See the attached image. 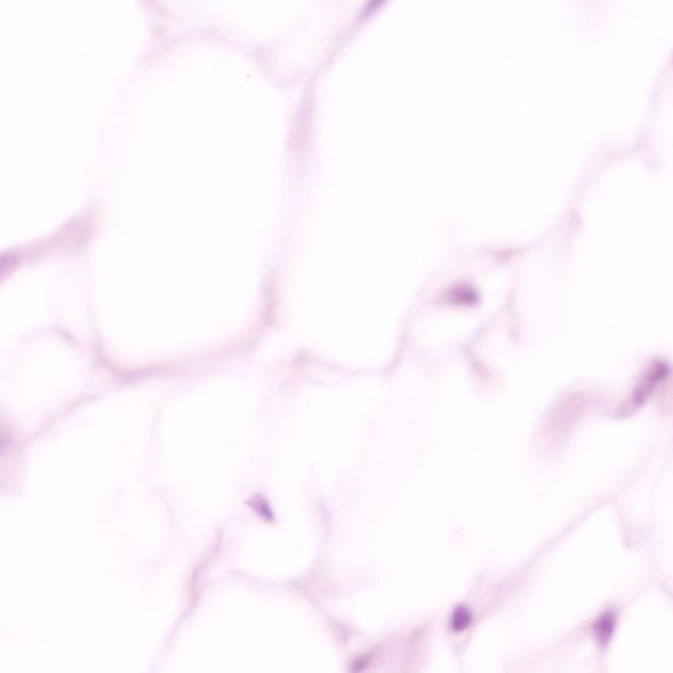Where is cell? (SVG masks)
Segmentation results:
<instances>
[{
	"label": "cell",
	"mask_w": 673,
	"mask_h": 673,
	"mask_svg": "<svg viewBox=\"0 0 673 673\" xmlns=\"http://www.w3.org/2000/svg\"><path fill=\"white\" fill-rule=\"evenodd\" d=\"M615 624H617V618L614 612H605L597 618V621L593 625V634L599 646H606L610 642L615 630Z\"/></svg>",
	"instance_id": "cell-1"
},
{
	"label": "cell",
	"mask_w": 673,
	"mask_h": 673,
	"mask_svg": "<svg viewBox=\"0 0 673 673\" xmlns=\"http://www.w3.org/2000/svg\"><path fill=\"white\" fill-rule=\"evenodd\" d=\"M455 630H462L470 624V614L465 610H458L455 613V618L452 621Z\"/></svg>",
	"instance_id": "cell-2"
}]
</instances>
